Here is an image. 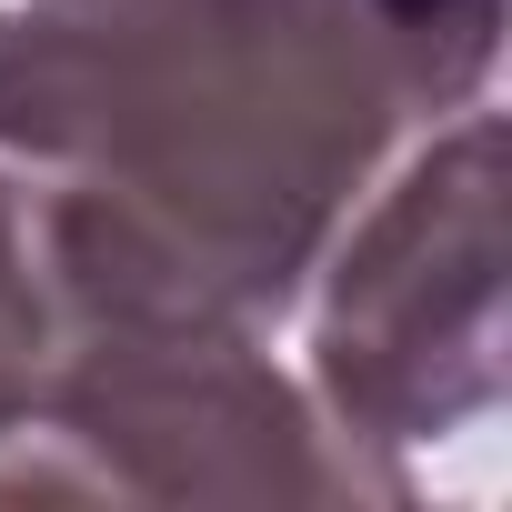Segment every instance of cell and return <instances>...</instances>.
I'll use <instances>...</instances> for the list:
<instances>
[{"mask_svg":"<svg viewBox=\"0 0 512 512\" xmlns=\"http://www.w3.org/2000/svg\"><path fill=\"white\" fill-rule=\"evenodd\" d=\"M452 111L372 0H21L0 161L51 201L81 322H241L302 302L382 151Z\"/></svg>","mask_w":512,"mask_h":512,"instance_id":"6da1fadb","label":"cell"},{"mask_svg":"<svg viewBox=\"0 0 512 512\" xmlns=\"http://www.w3.org/2000/svg\"><path fill=\"white\" fill-rule=\"evenodd\" d=\"M0 492L81 502H412L241 322H101L51 402L0 432Z\"/></svg>","mask_w":512,"mask_h":512,"instance_id":"7a4b0ae2","label":"cell"},{"mask_svg":"<svg viewBox=\"0 0 512 512\" xmlns=\"http://www.w3.org/2000/svg\"><path fill=\"white\" fill-rule=\"evenodd\" d=\"M312 312V392L322 412L372 442H452L512 382L502 332V121L462 101V121L322 251Z\"/></svg>","mask_w":512,"mask_h":512,"instance_id":"3957f363","label":"cell"},{"mask_svg":"<svg viewBox=\"0 0 512 512\" xmlns=\"http://www.w3.org/2000/svg\"><path fill=\"white\" fill-rule=\"evenodd\" d=\"M81 302L51 251V201L21 161H0V432H21L81 352Z\"/></svg>","mask_w":512,"mask_h":512,"instance_id":"277c9868","label":"cell"},{"mask_svg":"<svg viewBox=\"0 0 512 512\" xmlns=\"http://www.w3.org/2000/svg\"><path fill=\"white\" fill-rule=\"evenodd\" d=\"M372 11L402 31V51L422 61V81H432L452 111L482 101L492 51H502V0H372Z\"/></svg>","mask_w":512,"mask_h":512,"instance_id":"5b68a950","label":"cell"}]
</instances>
